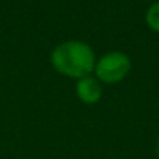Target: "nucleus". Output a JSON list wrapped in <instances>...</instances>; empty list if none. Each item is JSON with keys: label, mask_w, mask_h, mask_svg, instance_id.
I'll list each match as a JSON object with an SVG mask.
<instances>
[{"label": "nucleus", "mask_w": 159, "mask_h": 159, "mask_svg": "<svg viewBox=\"0 0 159 159\" xmlns=\"http://www.w3.org/2000/svg\"><path fill=\"white\" fill-rule=\"evenodd\" d=\"M145 23L152 31L159 34V0L148 6L145 12Z\"/></svg>", "instance_id": "nucleus-4"}, {"label": "nucleus", "mask_w": 159, "mask_h": 159, "mask_svg": "<svg viewBox=\"0 0 159 159\" xmlns=\"http://www.w3.org/2000/svg\"><path fill=\"white\" fill-rule=\"evenodd\" d=\"M76 94L80 102L87 105H94L102 98V85L94 76H85L77 80Z\"/></svg>", "instance_id": "nucleus-3"}, {"label": "nucleus", "mask_w": 159, "mask_h": 159, "mask_svg": "<svg viewBox=\"0 0 159 159\" xmlns=\"http://www.w3.org/2000/svg\"><path fill=\"white\" fill-rule=\"evenodd\" d=\"M156 155L159 156V142H158V147H156Z\"/></svg>", "instance_id": "nucleus-5"}, {"label": "nucleus", "mask_w": 159, "mask_h": 159, "mask_svg": "<svg viewBox=\"0 0 159 159\" xmlns=\"http://www.w3.org/2000/svg\"><path fill=\"white\" fill-rule=\"evenodd\" d=\"M131 70L130 56L122 51H110L96 60L94 77L104 84H117L127 77Z\"/></svg>", "instance_id": "nucleus-2"}, {"label": "nucleus", "mask_w": 159, "mask_h": 159, "mask_svg": "<svg viewBox=\"0 0 159 159\" xmlns=\"http://www.w3.org/2000/svg\"><path fill=\"white\" fill-rule=\"evenodd\" d=\"M51 65L57 73L79 80L94 71L96 54L82 40H65L53 50Z\"/></svg>", "instance_id": "nucleus-1"}]
</instances>
